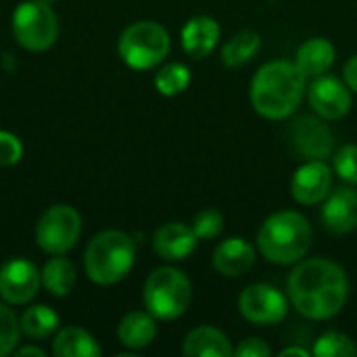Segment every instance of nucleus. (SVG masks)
I'll return each instance as SVG.
<instances>
[{
    "mask_svg": "<svg viewBox=\"0 0 357 357\" xmlns=\"http://www.w3.org/2000/svg\"><path fill=\"white\" fill-rule=\"evenodd\" d=\"M289 297L293 307L310 320L337 316L349 295L345 270L333 259L316 257L301 261L289 276Z\"/></svg>",
    "mask_w": 357,
    "mask_h": 357,
    "instance_id": "obj_1",
    "label": "nucleus"
},
{
    "mask_svg": "<svg viewBox=\"0 0 357 357\" xmlns=\"http://www.w3.org/2000/svg\"><path fill=\"white\" fill-rule=\"evenodd\" d=\"M305 75L291 61H270L251 79L249 98L266 119H287L301 105L307 88Z\"/></svg>",
    "mask_w": 357,
    "mask_h": 357,
    "instance_id": "obj_2",
    "label": "nucleus"
},
{
    "mask_svg": "<svg viewBox=\"0 0 357 357\" xmlns=\"http://www.w3.org/2000/svg\"><path fill=\"white\" fill-rule=\"evenodd\" d=\"M312 226L299 211H278L270 215L257 232L259 253L278 266H291L305 257L312 247Z\"/></svg>",
    "mask_w": 357,
    "mask_h": 357,
    "instance_id": "obj_3",
    "label": "nucleus"
},
{
    "mask_svg": "<svg viewBox=\"0 0 357 357\" xmlns=\"http://www.w3.org/2000/svg\"><path fill=\"white\" fill-rule=\"evenodd\" d=\"M134 259V241L119 230H105L86 249V272L96 284H113L128 276Z\"/></svg>",
    "mask_w": 357,
    "mask_h": 357,
    "instance_id": "obj_4",
    "label": "nucleus"
},
{
    "mask_svg": "<svg viewBox=\"0 0 357 357\" xmlns=\"http://www.w3.org/2000/svg\"><path fill=\"white\" fill-rule=\"evenodd\" d=\"M192 299V287L184 272L176 268L155 270L144 284V305L157 320L180 318Z\"/></svg>",
    "mask_w": 357,
    "mask_h": 357,
    "instance_id": "obj_5",
    "label": "nucleus"
},
{
    "mask_svg": "<svg viewBox=\"0 0 357 357\" xmlns=\"http://www.w3.org/2000/svg\"><path fill=\"white\" fill-rule=\"evenodd\" d=\"M117 48L128 67L151 69L167 56L169 33L155 21H138L123 29Z\"/></svg>",
    "mask_w": 357,
    "mask_h": 357,
    "instance_id": "obj_6",
    "label": "nucleus"
},
{
    "mask_svg": "<svg viewBox=\"0 0 357 357\" xmlns=\"http://www.w3.org/2000/svg\"><path fill=\"white\" fill-rule=\"evenodd\" d=\"M13 33L17 42L27 50H46L54 44L59 33V23L48 4L38 0H27L13 13Z\"/></svg>",
    "mask_w": 357,
    "mask_h": 357,
    "instance_id": "obj_7",
    "label": "nucleus"
},
{
    "mask_svg": "<svg viewBox=\"0 0 357 357\" xmlns=\"http://www.w3.org/2000/svg\"><path fill=\"white\" fill-rule=\"evenodd\" d=\"M82 234V218L69 205H56L48 209L36 228L38 245L50 255L67 253Z\"/></svg>",
    "mask_w": 357,
    "mask_h": 357,
    "instance_id": "obj_8",
    "label": "nucleus"
},
{
    "mask_svg": "<svg viewBox=\"0 0 357 357\" xmlns=\"http://www.w3.org/2000/svg\"><path fill=\"white\" fill-rule=\"evenodd\" d=\"M238 312L245 320L259 326L278 324L289 314L287 297L270 284L257 282L247 287L238 297Z\"/></svg>",
    "mask_w": 357,
    "mask_h": 357,
    "instance_id": "obj_9",
    "label": "nucleus"
},
{
    "mask_svg": "<svg viewBox=\"0 0 357 357\" xmlns=\"http://www.w3.org/2000/svg\"><path fill=\"white\" fill-rule=\"evenodd\" d=\"M307 98L314 113L326 121L345 117L351 111V90L347 84L333 75H318L316 82L307 88Z\"/></svg>",
    "mask_w": 357,
    "mask_h": 357,
    "instance_id": "obj_10",
    "label": "nucleus"
},
{
    "mask_svg": "<svg viewBox=\"0 0 357 357\" xmlns=\"http://www.w3.org/2000/svg\"><path fill=\"white\" fill-rule=\"evenodd\" d=\"M291 144L303 159H326L333 155L335 136L322 117H299L291 126Z\"/></svg>",
    "mask_w": 357,
    "mask_h": 357,
    "instance_id": "obj_11",
    "label": "nucleus"
},
{
    "mask_svg": "<svg viewBox=\"0 0 357 357\" xmlns=\"http://www.w3.org/2000/svg\"><path fill=\"white\" fill-rule=\"evenodd\" d=\"M333 188V169L324 163V159H307L293 180L291 195L301 205H320L331 195Z\"/></svg>",
    "mask_w": 357,
    "mask_h": 357,
    "instance_id": "obj_12",
    "label": "nucleus"
},
{
    "mask_svg": "<svg viewBox=\"0 0 357 357\" xmlns=\"http://www.w3.org/2000/svg\"><path fill=\"white\" fill-rule=\"evenodd\" d=\"M42 274L25 259H13L0 270V297L8 303L21 305L36 297Z\"/></svg>",
    "mask_w": 357,
    "mask_h": 357,
    "instance_id": "obj_13",
    "label": "nucleus"
},
{
    "mask_svg": "<svg viewBox=\"0 0 357 357\" xmlns=\"http://www.w3.org/2000/svg\"><path fill=\"white\" fill-rule=\"evenodd\" d=\"M322 224L333 234H347L357 228V190L341 186L324 199Z\"/></svg>",
    "mask_w": 357,
    "mask_h": 357,
    "instance_id": "obj_14",
    "label": "nucleus"
},
{
    "mask_svg": "<svg viewBox=\"0 0 357 357\" xmlns=\"http://www.w3.org/2000/svg\"><path fill=\"white\" fill-rule=\"evenodd\" d=\"M197 241L199 238L190 226L180 224V222H172V224H165L157 230V234L153 238V247L161 259L182 261L197 249Z\"/></svg>",
    "mask_w": 357,
    "mask_h": 357,
    "instance_id": "obj_15",
    "label": "nucleus"
},
{
    "mask_svg": "<svg viewBox=\"0 0 357 357\" xmlns=\"http://www.w3.org/2000/svg\"><path fill=\"white\" fill-rule=\"evenodd\" d=\"M218 42H220V23L213 17L199 15L192 17L182 27V48L195 61L209 56L218 46Z\"/></svg>",
    "mask_w": 357,
    "mask_h": 357,
    "instance_id": "obj_16",
    "label": "nucleus"
},
{
    "mask_svg": "<svg viewBox=\"0 0 357 357\" xmlns=\"http://www.w3.org/2000/svg\"><path fill=\"white\" fill-rule=\"evenodd\" d=\"M255 264V247L245 238H228L213 253V268L228 278L247 274Z\"/></svg>",
    "mask_w": 357,
    "mask_h": 357,
    "instance_id": "obj_17",
    "label": "nucleus"
},
{
    "mask_svg": "<svg viewBox=\"0 0 357 357\" xmlns=\"http://www.w3.org/2000/svg\"><path fill=\"white\" fill-rule=\"evenodd\" d=\"M182 354L186 357H230L234 356V349L222 331L213 326H199L184 339Z\"/></svg>",
    "mask_w": 357,
    "mask_h": 357,
    "instance_id": "obj_18",
    "label": "nucleus"
},
{
    "mask_svg": "<svg viewBox=\"0 0 357 357\" xmlns=\"http://www.w3.org/2000/svg\"><path fill=\"white\" fill-rule=\"evenodd\" d=\"M335 59L337 50L326 38H312L299 46L295 65L301 69L305 77H318L324 75L335 65Z\"/></svg>",
    "mask_w": 357,
    "mask_h": 357,
    "instance_id": "obj_19",
    "label": "nucleus"
},
{
    "mask_svg": "<svg viewBox=\"0 0 357 357\" xmlns=\"http://www.w3.org/2000/svg\"><path fill=\"white\" fill-rule=\"evenodd\" d=\"M119 341L130 349H144L149 347L157 337V324L151 314L144 312H132L128 314L119 324Z\"/></svg>",
    "mask_w": 357,
    "mask_h": 357,
    "instance_id": "obj_20",
    "label": "nucleus"
},
{
    "mask_svg": "<svg viewBox=\"0 0 357 357\" xmlns=\"http://www.w3.org/2000/svg\"><path fill=\"white\" fill-rule=\"evenodd\" d=\"M54 356L59 357H96L100 356V347L94 339L75 326H69L59 333L54 341Z\"/></svg>",
    "mask_w": 357,
    "mask_h": 357,
    "instance_id": "obj_21",
    "label": "nucleus"
},
{
    "mask_svg": "<svg viewBox=\"0 0 357 357\" xmlns=\"http://www.w3.org/2000/svg\"><path fill=\"white\" fill-rule=\"evenodd\" d=\"M261 46V38L255 31H238L222 48V63L226 67H241L249 63Z\"/></svg>",
    "mask_w": 357,
    "mask_h": 357,
    "instance_id": "obj_22",
    "label": "nucleus"
},
{
    "mask_svg": "<svg viewBox=\"0 0 357 357\" xmlns=\"http://www.w3.org/2000/svg\"><path fill=\"white\" fill-rule=\"evenodd\" d=\"M42 284L46 287V291H50L56 297L71 293L75 284V270L71 261H67L65 257L50 259L42 270Z\"/></svg>",
    "mask_w": 357,
    "mask_h": 357,
    "instance_id": "obj_23",
    "label": "nucleus"
},
{
    "mask_svg": "<svg viewBox=\"0 0 357 357\" xmlns=\"http://www.w3.org/2000/svg\"><path fill=\"white\" fill-rule=\"evenodd\" d=\"M19 324H21V331H23L27 337L44 339V337H48V335H52V333L56 331V326H59V316H56L50 307H46V305H33V307H29V310L21 316Z\"/></svg>",
    "mask_w": 357,
    "mask_h": 357,
    "instance_id": "obj_24",
    "label": "nucleus"
},
{
    "mask_svg": "<svg viewBox=\"0 0 357 357\" xmlns=\"http://www.w3.org/2000/svg\"><path fill=\"white\" fill-rule=\"evenodd\" d=\"M188 84H190V71L182 63H169L163 69H159V73L155 75V88L163 96L182 94L188 88Z\"/></svg>",
    "mask_w": 357,
    "mask_h": 357,
    "instance_id": "obj_25",
    "label": "nucleus"
},
{
    "mask_svg": "<svg viewBox=\"0 0 357 357\" xmlns=\"http://www.w3.org/2000/svg\"><path fill=\"white\" fill-rule=\"evenodd\" d=\"M312 354L316 357H354L357 356V345L345 333L331 331L318 337Z\"/></svg>",
    "mask_w": 357,
    "mask_h": 357,
    "instance_id": "obj_26",
    "label": "nucleus"
},
{
    "mask_svg": "<svg viewBox=\"0 0 357 357\" xmlns=\"http://www.w3.org/2000/svg\"><path fill=\"white\" fill-rule=\"evenodd\" d=\"M19 320L6 305L0 303V357L8 356L19 341Z\"/></svg>",
    "mask_w": 357,
    "mask_h": 357,
    "instance_id": "obj_27",
    "label": "nucleus"
},
{
    "mask_svg": "<svg viewBox=\"0 0 357 357\" xmlns=\"http://www.w3.org/2000/svg\"><path fill=\"white\" fill-rule=\"evenodd\" d=\"M335 174L347 184H357V144H345L335 153Z\"/></svg>",
    "mask_w": 357,
    "mask_h": 357,
    "instance_id": "obj_28",
    "label": "nucleus"
},
{
    "mask_svg": "<svg viewBox=\"0 0 357 357\" xmlns=\"http://www.w3.org/2000/svg\"><path fill=\"white\" fill-rule=\"evenodd\" d=\"M222 228H224V215L215 209L201 211L192 222V230H195L197 238H201V241H209V238L220 236Z\"/></svg>",
    "mask_w": 357,
    "mask_h": 357,
    "instance_id": "obj_29",
    "label": "nucleus"
},
{
    "mask_svg": "<svg viewBox=\"0 0 357 357\" xmlns=\"http://www.w3.org/2000/svg\"><path fill=\"white\" fill-rule=\"evenodd\" d=\"M23 155V146L17 136L0 130V167L15 165Z\"/></svg>",
    "mask_w": 357,
    "mask_h": 357,
    "instance_id": "obj_30",
    "label": "nucleus"
},
{
    "mask_svg": "<svg viewBox=\"0 0 357 357\" xmlns=\"http://www.w3.org/2000/svg\"><path fill=\"white\" fill-rule=\"evenodd\" d=\"M270 354H272L270 345H268L264 339H257V337L245 339V341L234 349V356L236 357H268Z\"/></svg>",
    "mask_w": 357,
    "mask_h": 357,
    "instance_id": "obj_31",
    "label": "nucleus"
},
{
    "mask_svg": "<svg viewBox=\"0 0 357 357\" xmlns=\"http://www.w3.org/2000/svg\"><path fill=\"white\" fill-rule=\"evenodd\" d=\"M343 77H345V84L349 86V90L357 92V54H354V56L345 63Z\"/></svg>",
    "mask_w": 357,
    "mask_h": 357,
    "instance_id": "obj_32",
    "label": "nucleus"
},
{
    "mask_svg": "<svg viewBox=\"0 0 357 357\" xmlns=\"http://www.w3.org/2000/svg\"><path fill=\"white\" fill-rule=\"evenodd\" d=\"M280 356L282 357H289V356L310 357V351H307V349H301V347H287V349H282V351H280Z\"/></svg>",
    "mask_w": 357,
    "mask_h": 357,
    "instance_id": "obj_33",
    "label": "nucleus"
},
{
    "mask_svg": "<svg viewBox=\"0 0 357 357\" xmlns=\"http://www.w3.org/2000/svg\"><path fill=\"white\" fill-rule=\"evenodd\" d=\"M17 356H44V351L42 349H36V347H23V349H19V351H15Z\"/></svg>",
    "mask_w": 357,
    "mask_h": 357,
    "instance_id": "obj_34",
    "label": "nucleus"
}]
</instances>
